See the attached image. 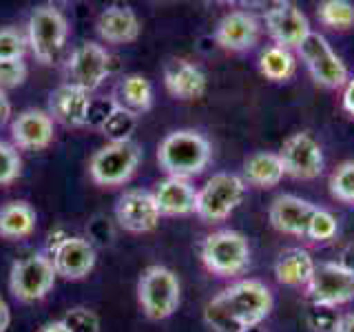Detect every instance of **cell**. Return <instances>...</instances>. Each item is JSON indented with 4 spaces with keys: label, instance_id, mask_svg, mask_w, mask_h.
I'll use <instances>...</instances> for the list:
<instances>
[{
    "label": "cell",
    "instance_id": "obj_1",
    "mask_svg": "<svg viewBox=\"0 0 354 332\" xmlns=\"http://www.w3.org/2000/svg\"><path fill=\"white\" fill-rule=\"evenodd\" d=\"M272 310L270 288L259 279H243L221 290L206 306L204 319L217 332H241L259 326Z\"/></svg>",
    "mask_w": 354,
    "mask_h": 332
},
{
    "label": "cell",
    "instance_id": "obj_2",
    "mask_svg": "<svg viewBox=\"0 0 354 332\" xmlns=\"http://www.w3.org/2000/svg\"><path fill=\"white\" fill-rule=\"evenodd\" d=\"M160 166L169 173V177H186L199 175L210 162V144L197 131H173L169 133L158 151Z\"/></svg>",
    "mask_w": 354,
    "mask_h": 332
},
{
    "label": "cell",
    "instance_id": "obj_3",
    "mask_svg": "<svg viewBox=\"0 0 354 332\" xmlns=\"http://www.w3.org/2000/svg\"><path fill=\"white\" fill-rule=\"evenodd\" d=\"M138 299L144 315L151 319L171 317L180 306V282L164 266H149L138 282Z\"/></svg>",
    "mask_w": 354,
    "mask_h": 332
},
{
    "label": "cell",
    "instance_id": "obj_4",
    "mask_svg": "<svg viewBox=\"0 0 354 332\" xmlns=\"http://www.w3.org/2000/svg\"><path fill=\"white\" fill-rule=\"evenodd\" d=\"M142 158L140 147L133 140L109 142L106 147L95 151L88 164L93 182L100 186H120L131 180Z\"/></svg>",
    "mask_w": 354,
    "mask_h": 332
},
{
    "label": "cell",
    "instance_id": "obj_5",
    "mask_svg": "<svg viewBox=\"0 0 354 332\" xmlns=\"http://www.w3.org/2000/svg\"><path fill=\"white\" fill-rule=\"evenodd\" d=\"M243 195H246V184L241 177L232 173H217L197 191L195 213L206 221H221L235 210Z\"/></svg>",
    "mask_w": 354,
    "mask_h": 332
},
{
    "label": "cell",
    "instance_id": "obj_6",
    "mask_svg": "<svg viewBox=\"0 0 354 332\" xmlns=\"http://www.w3.org/2000/svg\"><path fill=\"white\" fill-rule=\"evenodd\" d=\"M202 259L210 273L219 277H235L248 268V241L235 230H219L208 235L202 246Z\"/></svg>",
    "mask_w": 354,
    "mask_h": 332
},
{
    "label": "cell",
    "instance_id": "obj_7",
    "mask_svg": "<svg viewBox=\"0 0 354 332\" xmlns=\"http://www.w3.org/2000/svg\"><path fill=\"white\" fill-rule=\"evenodd\" d=\"M66 33H69V27H66V18L60 9H55L53 5L33 9L29 18V44L40 62H53V58L64 47Z\"/></svg>",
    "mask_w": 354,
    "mask_h": 332
},
{
    "label": "cell",
    "instance_id": "obj_8",
    "mask_svg": "<svg viewBox=\"0 0 354 332\" xmlns=\"http://www.w3.org/2000/svg\"><path fill=\"white\" fill-rule=\"evenodd\" d=\"M53 284H55V268L51 264V257L29 255V257L18 259L11 266V275H9L11 293L25 304L47 297Z\"/></svg>",
    "mask_w": 354,
    "mask_h": 332
},
{
    "label": "cell",
    "instance_id": "obj_9",
    "mask_svg": "<svg viewBox=\"0 0 354 332\" xmlns=\"http://www.w3.org/2000/svg\"><path fill=\"white\" fill-rule=\"evenodd\" d=\"M308 295L319 306L335 308L348 304L354 299V273L337 261L319 264L308 284Z\"/></svg>",
    "mask_w": 354,
    "mask_h": 332
},
{
    "label": "cell",
    "instance_id": "obj_10",
    "mask_svg": "<svg viewBox=\"0 0 354 332\" xmlns=\"http://www.w3.org/2000/svg\"><path fill=\"white\" fill-rule=\"evenodd\" d=\"M301 58L306 66L313 73V77L324 86L339 89L348 84V69L339 55L332 51L328 40L321 33H310V36L301 42Z\"/></svg>",
    "mask_w": 354,
    "mask_h": 332
},
{
    "label": "cell",
    "instance_id": "obj_11",
    "mask_svg": "<svg viewBox=\"0 0 354 332\" xmlns=\"http://www.w3.org/2000/svg\"><path fill=\"white\" fill-rule=\"evenodd\" d=\"M283 171L297 180H313L324 169V151L310 133H295L279 153Z\"/></svg>",
    "mask_w": 354,
    "mask_h": 332
},
{
    "label": "cell",
    "instance_id": "obj_12",
    "mask_svg": "<svg viewBox=\"0 0 354 332\" xmlns=\"http://www.w3.org/2000/svg\"><path fill=\"white\" fill-rule=\"evenodd\" d=\"M69 75H71V84L84 89V91L91 93L93 89H97L104 82V77L111 71V55L102 44L95 42H84L80 44L69 58Z\"/></svg>",
    "mask_w": 354,
    "mask_h": 332
},
{
    "label": "cell",
    "instance_id": "obj_13",
    "mask_svg": "<svg viewBox=\"0 0 354 332\" xmlns=\"http://www.w3.org/2000/svg\"><path fill=\"white\" fill-rule=\"evenodd\" d=\"M266 27L277 47L290 49L301 47V42L310 36V22L301 9H297L292 3H279L266 14Z\"/></svg>",
    "mask_w": 354,
    "mask_h": 332
},
{
    "label": "cell",
    "instance_id": "obj_14",
    "mask_svg": "<svg viewBox=\"0 0 354 332\" xmlns=\"http://www.w3.org/2000/svg\"><path fill=\"white\" fill-rule=\"evenodd\" d=\"M115 215L122 228L131 232H149L158 226L162 213L155 204L153 193L142 191V188H131L120 197Z\"/></svg>",
    "mask_w": 354,
    "mask_h": 332
},
{
    "label": "cell",
    "instance_id": "obj_15",
    "mask_svg": "<svg viewBox=\"0 0 354 332\" xmlns=\"http://www.w3.org/2000/svg\"><path fill=\"white\" fill-rule=\"evenodd\" d=\"M51 264L64 279H82L95 266V248L82 237H62L53 246Z\"/></svg>",
    "mask_w": 354,
    "mask_h": 332
},
{
    "label": "cell",
    "instance_id": "obj_16",
    "mask_svg": "<svg viewBox=\"0 0 354 332\" xmlns=\"http://www.w3.org/2000/svg\"><path fill=\"white\" fill-rule=\"evenodd\" d=\"M91 95L84 89L66 82L58 86L51 93L49 109L51 118L62 122L64 127H84L88 122V113H91Z\"/></svg>",
    "mask_w": 354,
    "mask_h": 332
},
{
    "label": "cell",
    "instance_id": "obj_17",
    "mask_svg": "<svg viewBox=\"0 0 354 332\" xmlns=\"http://www.w3.org/2000/svg\"><path fill=\"white\" fill-rule=\"evenodd\" d=\"M11 136H14V142L20 149H47L53 140V118L51 113L40 109L22 111L11 124Z\"/></svg>",
    "mask_w": 354,
    "mask_h": 332
},
{
    "label": "cell",
    "instance_id": "obj_18",
    "mask_svg": "<svg viewBox=\"0 0 354 332\" xmlns=\"http://www.w3.org/2000/svg\"><path fill=\"white\" fill-rule=\"evenodd\" d=\"M317 206L295 195H279L270 206V224L288 235H308Z\"/></svg>",
    "mask_w": 354,
    "mask_h": 332
},
{
    "label": "cell",
    "instance_id": "obj_19",
    "mask_svg": "<svg viewBox=\"0 0 354 332\" xmlns=\"http://www.w3.org/2000/svg\"><path fill=\"white\" fill-rule=\"evenodd\" d=\"M215 38L224 49L246 51L259 38V22L248 11H230L217 25Z\"/></svg>",
    "mask_w": 354,
    "mask_h": 332
},
{
    "label": "cell",
    "instance_id": "obj_20",
    "mask_svg": "<svg viewBox=\"0 0 354 332\" xmlns=\"http://www.w3.org/2000/svg\"><path fill=\"white\" fill-rule=\"evenodd\" d=\"M97 33L104 42L111 44H127L138 40L140 36V20L136 11L127 5H111L97 18Z\"/></svg>",
    "mask_w": 354,
    "mask_h": 332
},
{
    "label": "cell",
    "instance_id": "obj_21",
    "mask_svg": "<svg viewBox=\"0 0 354 332\" xmlns=\"http://www.w3.org/2000/svg\"><path fill=\"white\" fill-rule=\"evenodd\" d=\"M155 204L162 215H188L195 213L197 193L195 188L182 177H166L155 188Z\"/></svg>",
    "mask_w": 354,
    "mask_h": 332
},
{
    "label": "cell",
    "instance_id": "obj_22",
    "mask_svg": "<svg viewBox=\"0 0 354 332\" xmlns=\"http://www.w3.org/2000/svg\"><path fill=\"white\" fill-rule=\"evenodd\" d=\"M164 82L171 95L180 100H195L206 91V75L188 60H171L164 69Z\"/></svg>",
    "mask_w": 354,
    "mask_h": 332
},
{
    "label": "cell",
    "instance_id": "obj_23",
    "mask_svg": "<svg viewBox=\"0 0 354 332\" xmlns=\"http://www.w3.org/2000/svg\"><path fill=\"white\" fill-rule=\"evenodd\" d=\"M315 261L304 248H288L274 264V275L283 286H308L315 275Z\"/></svg>",
    "mask_w": 354,
    "mask_h": 332
},
{
    "label": "cell",
    "instance_id": "obj_24",
    "mask_svg": "<svg viewBox=\"0 0 354 332\" xmlns=\"http://www.w3.org/2000/svg\"><path fill=\"white\" fill-rule=\"evenodd\" d=\"M36 210L27 202H7L0 206V237L5 239H22L36 230Z\"/></svg>",
    "mask_w": 354,
    "mask_h": 332
},
{
    "label": "cell",
    "instance_id": "obj_25",
    "mask_svg": "<svg viewBox=\"0 0 354 332\" xmlns=\"http://www.w3.org/2000/svg\"><path fill=\"white\" fill-rule=\"evenodd\" d=\"M243 173H246L248 182L254 186H261V188H270L277 186L281 182L283 177V164L281 158L277 153H254L246 160V166H243Z\"/></svg>",
    "mask_w": 354,
    "mask_h": 332
},
{
    "label": "cell",
    "instance_id": "obj_26",
    "mask_svg": "<svg viewBox=\"0 0 354 332\" xmlns=\"http://www.w3.org/2000/svg\"><path fill=\"white\" fill-rule=\"evenodd\" d=\"M138 124V113H133L127 107H122L120 102H111V109L102 118V129L104 138H109L111 142H129L131 133L136 131Z\"/></svg>",
    "mask_w": 354,
    "mask_h": 332
},
{
    "label": "cell",
    "instance_id": "obj_27",
    "mask_svg": "<svg viewBox=\"0 0 354 332\" xmlns=\"http://www.w3.org/2000/svg\"><path fill=\"white\" fill-rule=\"evenodd\" d=\"M120 104L133 113H144L153 104V86L144 75H129L120 84Z\"/></svg>",
    "mask_w": 354,
    "mask_h": 332
},
{
    "label": "cell",
    "instance_id": "obj_28",
    "mask_svg": "<svg viewBox=\"0 0 354 332\" xmlns=\"http://www.w3.org/2000/svg\"><path fill=\"white\" fill-rule=\"evenodd\" d=\"M259 69L261 73L274 82H283L295 73V55L283 49V47H268L261 53L259 60Z\"/></svg>",
    "mask_w": 354,
    "mask_h": 332
},
{
    "label": "cell",
    "instance_id": "obj_29",
    "mask_svg": "<svg viewBox=\"0 0 354 332\" xmlns=\"http://www.w3.org/2000/svg\"><path fill=\"white\" fill-rule=\"evenodd\" d=\"M317 16L330 29H350L354 25V5L348 0H326L319 5Z\"/></svg>",
    "mask_w": 354,
    "mask_h": 332
},
{
    "label": "cell",
    "instance_id": "obj_30",
    "mask_svg": "<svg viewBox=\"0 0 354 332\" xmlns=\"http://www.w3.org/2000/svg\"><path fill=\"white\" fill-rule=\"evenodd\" d=\"M330 191L341 202H354V162L341 164L330 177Z\"/></svg>",
    "mask_w": 354,
    "mask_h": 332
},
{
    "label": "cell",
    "instance_id": "obj_31",
    "mask_svg": "<svg viewBox=\"0 0 354 332\" xmlns=\"http://www.w3.org/2000/svg\"><path fill=\"white\" fill-rule=\"evenodd\" d=\"M69 332H100V317L88 308H71L60 319Z\"/></svg>",
    "mask_w": 354,
    "mask_h": 332
},
{
    "label": "cell",
    "instance_id": "obj_32",
    "mask_svg": "<svg viewBox=\"0 0 354 332\" xmlns=\"http://www.w3.org/2000/svg\"><path fill=\"white\" fill-rule=\"evenodd\" d=\"M337 235V217L324 208H317L308 226V237L315 241H326Z\"/></svg>",
    "mask_w": 354,
    "mask_h": 332
},
{
    "label": "cell",
    "instance_id": "obj_33",
    "mask_svg": "<svg viewBox=\"0 0 354 332\" xmlns=\"http://www.w3.org/2000/svg\"><path fill=\"white\" fill-rule=\"evenodd\" d=\"M25 47V38L16 29H0V60H22Z\"/></svg>",
    "mask_w": 354,
    "mask_h": 332
},
{
    "label": "cell",
    "instance_id": "obj_34",
    "mask_svg": "<svg viewBox=\"0 0 354 332\" xmlns=\"http://www.w3.org/2000/svg\"><path fill=\"white\" fill-rule=\"evenodd\" d=\"M27 64L22 60H0V91H9L25 82Z\"/></svg>",
    "mask_w": 354,
    "mask_h": 332
},
{
    "label": "cell",
    "instance_id": "obj_35",
    "mask_svg": "<svg viewBox=\"0 0 354 332\" xmlns=\"http://www.w3.org/2000/svg\"><path fill=\"white\" fill-rule=\"evenodd\" d=\"M20 158L18 153L9 147V144L0 142V184L14 182L20 175Z\"/></svg>",
    "mask_w": 354,
    "mask_h": 332
},
{
    "label": "cell",
    "instance_id": "obj_36",
    "mask_svg": "<svg viewBox=\"0 0 354 332\" xmlns=\"http://www.w3.org/2000/svg\"><path fill=\"white\" fill-rule=\"evenodd\" d=\"M343 109H346L350 116H354V77L348 80L346 91H343Z\"/></svg>",
    "mask_w": 354,
    "mask_h": 332
},
{
    "label": "cell",
    "instance_id": "obj_37",
    "mask_svg": "<svg viewBox=\"0 0 354 332\" xmlns=\"http://www.w3.org/2000/svg\"><path fill=\"white\" fill-rule=\"evenodd\" d=\"M9 118H11V102H9L7 93L0 91V127H5Z\"/></svg>",
    "mask_w": 354,
    "mask_h": 332
},
{
    "label": "cell",
    "instance_id": "obj_38",
    "mask_svg": "<svg viewBox=\"0 0 354 332\" xmlns=\"http://www.w3.org/2000/svg\"><path fill=\"white\" fill-rule=\"evenodd\" d=\"M335 332H354V313H348L339 317L337 326H335Z\"/></svg>",
    "mask_w": 354,
    "mask_h": 332
},
{
    "label": "cell",
    "instance_id": "obj_39",
    "mask_svg": "<svg viewBox=\"0 0 354 332\" xmlns=\"http://www.w3.org/2000/svg\"><path fill=\"white\" fill-rule=\"evenodd\" d=\"M9 321H11V315H9V306L3 297H0V332H5L9 328Z\"/></svg>",
    "mask_w": 354,
    "mask_h": 332
},
{
    "label": "cell",
    "instance_id": "obj_40",
    "mask_svg": "<svg viewBox=\"0 0 354 332\" xmlns=\"http://www.w3.org/2000/svg\"><path fill=\"white\" fill-rule=\"evenodd\" d=\"M40 332H69V330H66V326L62 324V321H51V324H47Z\"/></svg>",
    "mask_w": 354,
    "mask_h": 332
},
{
    "label": "cell",
    "instance_id": "obj_41",
    "mask_svg": "<svg viewBox=\"0 0 354 332\" xmlns=\"http://www.w3.org/2000/svg\"><path fill=\"white\" fill-rule=\"evenodd\" d=\"M241 332H263L259 326H252V328H246V330H241Z\"/></svg>",
    "mask_w": 354,
    "mask_h": 332
}]
</instances>
